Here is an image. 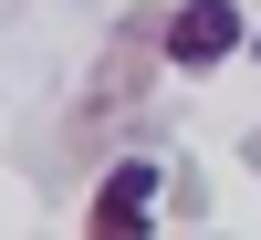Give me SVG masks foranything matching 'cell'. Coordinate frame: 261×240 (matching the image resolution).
I'll list each match as a JSON object with an SVG mask.
<instances>
[{
  "label": "cell",
  "instance_id": "obj_1",
  "mask_svg": "<svg viewBox=\"0 0 261 240\" xmlns=\"http://www.w3.org/2000/svg\"><path fill=\"white\" fill-rule=\"evenodd\" d=\"M157 52H167V32H146V21H125V32L105 42V63H94V94H84V125H115L125 104H136V84L157 73Z\"/></svg>",
  "mask_w": 261,
  "mask_h": 240
},
{
  "label": "cell",
  "instance_id": "obj_2",
  "mask_svg": "<svg viewBox=\"0 0 261 240\" xmlns=\"http://www.w3.org/2000/svg\"><path fill=\"white\" fill-rule=\"evenodd\" d=\"M241 52V11L230 0H178V21H167V63H188V73H209V63Z\"/></svg>",
  "mask_w": 261,
  "mask_h": 240
},
{
  "label": "cell",
  "instance_id": "obj_3",
  "mask_svg": "<svg viewBox=\"0 0 261 240\" xmlns=\"http://www.w3.org/2000/svg\"><path fill=\"white\" fill-rule=\"evenodd\" d=\"M146 209H157V167H146V157L105 167V188H94V240H125V230H146Z\"/></svg>",
  "mask_w": 261,
  "mask_h": 240
}]
</instances>
